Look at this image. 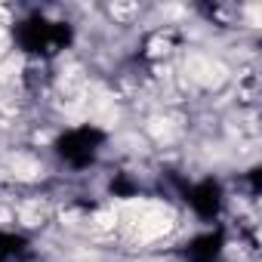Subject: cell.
Segmentation results:
<instances>
[{"instance_id": "6da1fadb", "label": "cell", "mask_w": 262, "mask_h": 262, "mask_svg": "<svg viewBox=\"0 0 262 262\" xmlns=\"http://www.w3.org/2000/svg\"><path fill=\"white\" fill-rule=\"evenodd\" d=\"M37 173H40L37 161H31V158H25V155H19V158L13 161V176H16V179H34Z\"/></svg>"}, {"instance_id": "7a4b0ae2", "label": "cell", "mask_w": 262, "mask_h": 262, "mask_svg": "<svg viewBox=\"0 0 262 262\" xmlns=\"http://www.w3.org/2000/svg\"><path fill=\"white\" fill-rule=\"evenodd\" d=\"M117 225V213L114 210H105V213H96L93 216V228L96 231H111Z\"/></svg>"}, {"instance_id": "3957f363", "label": "cell", "mask_w": 262, "mask_h": 262, "mask_svg": "<svg viewBox=\"0 0 262 262\" xmlns=\"http://www.w3.org/2000/svg\"><path fill=\"white\" fill-rule=\"evenodd\" d=\"M151 133L158 139H170L173 136V126H170V120H151Z\"/></svg>"}]
</instances>
